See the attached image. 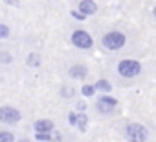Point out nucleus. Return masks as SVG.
Masks as SVG:
<instances>
[{
    "label": "nucleus",
    "instance_id": "obj_1",
    "mask_svg": "<svg viewBox=\"0 0 156 142\" xmlns=\"http://www.w3.org/2000/svg\"><path fill=\"white\" fill-rule=\"evenodd\" d=\"M99 48L110 55H119L125 54V57H129L127 54L134 50V46L138 44V33L134 30V26L125 24V26H112L108 30H105L99 37Z\"/></svg>",
    "mask_w": 156,
    "mask_h": 142
},
{
    "label": "nucleus",
    "instance_id": "obj_2",
    "mask_svg": "<svg viewBox=\"0 0 156 142\" xmlns=\"http://www.w3.org/2000/svg\"><path fill=\"white\" fill-rule=\"evenodd\" d=\"M108 72L112 76V85L118 83L119 87H132L147 78L149 68L143 61L136 57H118L110 63Z\"/></svg>",
    "mask_w": 156,
    "mask_h": 142
},
{
    "label": "nucleus",
    "instance_id": "obj_3",
    "mask_svg": "<svg viewBox=\"0 0 156 142\" xmlns=\"http://www.w3.org/2000/svg\"><path fill=\"white\" fill-rule=\"evenodd\" d=\"M119 133L125 142H152V131L136 120H123L119 122Z\"/></svg>",
    "mask_w": 156,
    "mask_h": 142
},
{
    "label": "nucleus",
    "instance_id": "obj_4",
    "mask_svg": "<svg viewBox=\"0 0 156 142\" xmlns=\"http://www.w3.org/2000/svg\"><path fill=\"white\" fill-rule=\"evenodd\" d=\"M94 111L98 116L114 118L119 114V100L110 96V94H99L94 102Z\"/></svg>",
    "mask_w": 156,
    "mask_h": 142
},
{
    "label": "nucleus",
    "instance_id": "obj_5",
    "mask_svg": "<svg viewBox=\"0 0 156 142\" xmlns=\"http://www.w3.org/2000/svg\"><path fill=\"white\" fill-rule=\"evenodd\" d=\"M70 43L75 48H79V50H92L94 48V37L87 30H83V28H77V30L72 32Z\"/></svg>",
    "mask_w": 156,
    "mask_h": 142
},
{
    "label": "nucleus",
    "instance_id": "obj_6",
    "mask_svg": "<svg viewBox=\"0 0 156 142\" xmlns=\"http://www.w3.org/2000/svg\"><path fill=\"white\" fill-rule=\"evenodd\" d=\"M20 111L11 107V105H2L0 107V122L2 124H17L20 120Z\"/></svg>",
    "mask_w": 156,
    "mask_h": 142
},
{
    "label": "nucleus",
    "instance_id": "obj_7",
    "mask_svg": "<svg viewBox=\"0 0 156 142\" xmlns=\"http://www.w3.org/2000/svg\"><path fill=\"white\" fill-rule=\"evenodd\" d=\"M75 11H79L87 19V17H92V15H96L99 11V4L96 2V0H79Z\"/></svg>",
    "mask_w": 156,
    "mask_h": 142
},
{
    "label": "nucleus",
    "instance_id": "obj_8",
    "mask_svg": "<svg viewBox=\"0 0 156 142\" xmlns=\"http://www.w3.org/2000/svg\"><path fill=\"white\" fill-rule=\"evenodd\" d=\"M90 72H88V66L87 65H83V63H75V65H72L70 68H68V76L72 78V80H87V76H88Z\"/></svg>",
    "mask_w": 156,
    "mask_h": 142
},
{
    "label": "nucleus",
    "instance_id": "obj_9",
    "mask_svg": "<svg viewBox=\"0 0 156 142\" xmlns=\"http://www.w3.org/2000/svg\"><path fill=\"white\" fill-rule=\"evenodd\" d=\"M33 129H35V135H44V133H51L55 129V125H53L51 120L41 118V120H35L33 122Z\"/></svg>",
    "mask_w": 156,
    "mask_h": 142
},
{
    "label": "nucleus",
    "instance_id": "obj_10",
    "mask_svg": "<svg viewBox=\"0 0 156 142\" xmlns=\"http://www.w3.org/2000/svg\"><path fill=\"white\" fill-rule=\"evenodd\" d=\"M94 89H96V92L110 94V92H112V89H114V85H112V81H110V80H107V78H99V80L94 83Z\"/></svg>",
    "mask_w": 156,
    "mask_h": 142
},
{
    "label": "nucleus",
    "instance_id": "obj_11",
    "mask_svg": "<svg viewBox=\"0 0 156 142\" xmlns=\"http://www.w3.org/2000/svg\"><path fill=\"white\" fill-rule=\"evenodd\" d=\"M75 127L79 129L81 133H85L88 129V114L87 113H77V124H75Z\"/></svg>",
    "mask_w": 156,
    "mask_h": 142
},
{
    "label": "nucleus",
    "instance_id": "obj_12",
    "mask_svg": "<svg viewBox=\"0 0 156 142\" xmlns=\"http://www.w3.org/2000/svg\"><path fill=\"white\" fill-rule=\"evenodd\" d=\"M41 61H42V59H41V55H39V54H35V52H33V54H30V55H28V59H26L28 66H31V68H37V66L41 65Z\"/></svg>",
    "mask_w": 156,
    "mask_h": 142
},
{
    "label": "nucleus",
    "instance_id": "obj_13",
    "mask_svg": "<svg viewBox=\"0 0 156 142\" xmlns=\"http://www.w3.org/2000/svg\"><path fill=\"white\" fill-rule=\"evenodd\" d=\"M59 94H61L62 98H73V96H75V89H73V87H68V85H64V87H61Z\"/></svg>",
    "mask_w": 156,
    "mask_h": 142
},
{
    "label": "nucleus",
    "instance_id": "obj_14",
    "mask_svg": "<svg viewBox=\"0 0 156 142\" xmlns=\"http://www.w3.org/2000/svg\"><path fill=\"white\" fill-rule=\"evenodd\" d=\"M81 94H83L85 98H92V96L96 94V89H94V85H90V83L83 85V87H81Z\"/></svg>",
    "mask_w": 156,
    "mask_h": 142
},
{
    "label": "nucleus",
    "instance_id": "obj_15",
    "mask_svg": "<svg viewBox=\"0 0 156 142\" xmlns=\"http://www.w3.org/2000/svg\"><path fill=\"white\" fill-rule=\"evenodd\" d=\"M0 142H15V136L11 131H0Z\"/></svg>",
    "mask_w": 156,
    "mask_h": 142
},
{
    "label": "nucleus",
    "instance_id": "obj_16",
    "mask_svg": "<svg viewBox=\"0 0 156 142\" xmlns=\"http://www.w3.org/2000/svg\"><path fill=\"white\" fill-rule=\"evenodd\" d=\"M11 61H13V57L9 52H0V63H11Z\"/></svg>",
    "mask_w": 156,
    "mask_h": 142
},
{
    "label": "nucleus",
    "instance_id": "obj_17",
    "mask_svg": "<svg viewBox=\"0 0 156 142\" xmlns=\"http://www.w3.org/2000/svg\"><path fill=\"white\" fill-rule=\"evenodd\" d=\"M68 124L75 127V124H77V113H75V111H70V113H68Z\"/></svg>",
    "mask_w": 156,
    "mask_h": 142
},
{
    "label": "nucleus",
    "instance_id": "obj_18",
    "mask_svg": "<svg viewBox=\"0 0 156 142\" xmlns=\"http://www.w3.org/2000/svg\"><path fill=\"white\" fill-rule=\"evenodd\" d=\"M9 35V28L6 24H0V39H6Z\"/></svg>",
    "mask_w": 156,
    "mask_h": 142
},
{
    "label": "nucleus",
    "instance_id": "obj_19",
    "mask_svg": "<svg viewBox=\"0 0 156 142\" xmlns=\"http://www.w3.org/2000/svg\"><path fill=\"white\" fill-rule=\"evenodd\" d=\"M70 13H72V17H73L75 21H81V22H83V21H87V19H85V17H83V15H81L79 11H75V9H72Z\"/></svg>",
    "mask_w": 156,
    "mask_h": 142
},
{
    "label": "nucleus",
    "instance_id": "obj_20",
    "mask_svg": "<svg viewBox=\"0 0 156 142\" xmlns=\"http://www.w3.org/2000/svg\"><path fill=\"white\" fill-rule=\"evenodd\" d=\"M151 17H152V21L156 22V2L152 4V8H151Z\"/></svg>",
    "mask_w": 156,
    "mask_h": 142
},
{
    "label": "nucleus",
    "instance_id": "obj_21",
    "mask_svg": "<svg viewBox=\"0 0 156 142\" xmlns=\"http://www.w3.org/2000/svg\"><path fill=\"white\" fill-rule=\"evenodd\" d=\"M19 142H31V140H26V138H24V140H19Z\"/></svg>",
    "mask_w": 156,
    "mask_h": 142
},
{
    "label": "nucleus",
    "instance_id": "obj_22",
    "mask_svg": "<svg viewBox=\"0 0 156 142\" xmlns=\"http://www.w3.org/2000/svg\"><path fill=\"white\" fill-rule=\"evenodd\" d=\"M154 133H156V127H154Z\"/></svg>",
    "mask_w": 156,
    "mask_h": 142
}]
</instances>
